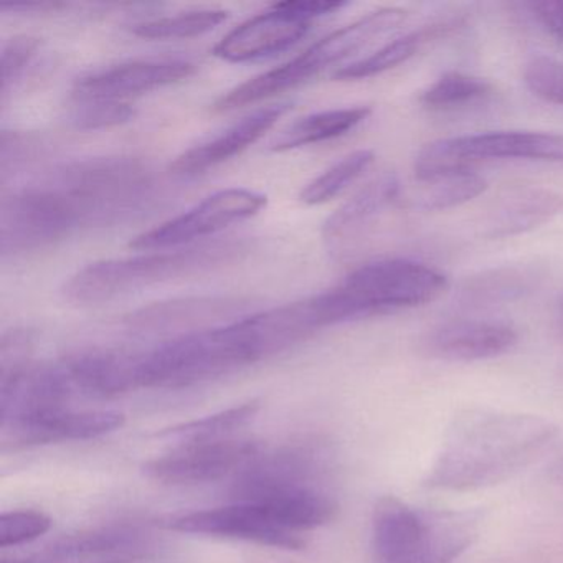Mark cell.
Here are the masks:
<instances>
[{"label": "cell", "mask_w": 563, "mask_h": 563, "mask_svg": "<svg viewBox=\"0 0 563 563\" xmlns=\"http://www.w3.org/2000/svg\"><path fill=\"white\" fill-rule=\"evenodd\" d=\"M308 301L186 332L137 355L140 388H186L279 354L314 334Z\"/></svg>", "instance_id": "1"}, {"label": "cell", "mask_w": 563, "mask_h": 563, "mask_svg": "<svg viewBox=\"0 0 563 563\" xmlns=\"http://www.w3.org/2000/svg\"><path fill=\"white\" fill-rule=\"evenodd\" d=\"M559 427L537 415L464 410L448 427L424 486L476 490L497 486L545 454Z\"/></svg>", "instance_id": "2"}, {"label": "cell", "mask_w": 563, "mask_h": 563, "mask_svg": "<svg viewBox=\"0 0 563 563\" xmlns=\"http://www.w3.org/2000/svg\"><path fill=\"white\" fill-rule=\"evenodd\" d=\"M38 186L68 236L144 216L161 194L156 174L136 157L78 161L55 170Z\"/></svg>", "instance_id": "3"}, {"label": "cell", "mask_w": 563, "mask_h": 563, "mask_svg": "<svg viewBox=\"0 0 563 563\" xmlns=\"http://www.w3.org/2000/svg\"><path fill=\"white\" fill-rule=\"evenodd\" d=\"M253 252L255 240L232 236L183 249L154 250L130 258L103 260L75 273L65 283L64 295L75 305H101L151 286L229 268Z\"/></svg>", "instance_id": "4"}, {"label": "cell", "mask_w": 563, "mask_h": 563, "mask_svg": "<svg viewBox=\"0 0 563 563\" xmlns=\"http://www.w3.org/2000/svg\"><path fill=\"white\" fill-rule=\"evenodd\" d=\"M450 288L446 275L427 263L388 258L354 269L334 288L311 296L319 329L430 305Z\"/></svg>", "instance_id": "5"}, {"label": "cell", "mask_w": 563, "mask_h": 563, "mask_svg": "<svg viewBox=\"0 0 563 563\" xmlns=\"http://www.w3.org/2000/svg\"><path fill=\"white\" fill-rule=\"evenodd\" d=\"M473 510L420 509L382 497L372 516L375 563H453L479 533Z\"/></svg>", "instance_id": "6"}, {"label": "cell", "mask_w": 563, "mask_h": 563, "mask_svg": "<svg viewBox=\"0 0 563 563\" xmlns=\"http://www.w3.org/2000/svg\"><path fill=\"white\" fill-rule=\"evenodd\" d=\"M500 159L563 163V134L494 131L438 140L421 147L413 170L417 179H433Z\"/></svg>", "instance_id": "7"}, {"label": "cell", "mask_w": 563, "mask_h": 563, "mask_svg": "<svg viewBox=\"0 0 563 563\" xmlns=\"http://www.w3.org/2000/svg\"><path fill=\"white\" fill-rule=\"evenodd\" d=\"M266 203L268 199L265 194L256 190L239 187L219 190L187 212L161 223L156 229L141 233L131 240L130 246L140 252L190 246L196 240L216 235L233 223L258 216Z\"/></svg>", "instance_id": "8"}, {"label": "cell", "mask_w": 563, "mask_h": 563, "mask_svg": "<svg viewBox=\"0 0 563 563\" xmlns=\"http://www.w3.org/2000/svg\"><path fill=\"white\" fill-rule=\"evenodd\" d=\"M407 21V12L400 8H384L364 15L358 21L325 35L301 55L269 71L273 87L278 93L292 90L311 80L325 68L334 67L354 57L378 38L397 31Z\"/></svg>", "instance_id": "9"}, {"label": "cell", "mask_w": 563, "mask_h": 563, "mask_svg": "<svg viewBox=\"0 0 563 563\" xmlns=\"http://www.w3.org/2000/svg\"><path fill=\"white\" fill-rule=\"evenodd\" d=\"M260 444L243 438L177 444L169 453L161 454L144 464L150 479L169 486H194L236 476L255 460Z\"/></svg>", "instance_id": "10"}, {"label": "cell", "mask_w": 563, "mask_h": 563, "mask_svg": "<svg viewBox=\"0 0 563 563\" xmlns=\"http://www.w3.org/2000/svg\"><path fill=\"white\" fill-rule=\"evenodd\" d=\"M176 532L220 539L243 540L273 549L301 550L306 539L286 529L268 507L252 503H232L216 509L196 510L174 517L167 523Z\"/></svg>", "instance_id": "11"}, {"label": "cell", "mask_w": 563, "mask_h": 563, "mask_svg": "<svg viewBox=\"0 0 563 563\" xmlns=\"http://www.w3.org/2000/svg\"><path fill=\"white\" fill-rule=\"evenodd\" d=\"M196 70L192 62L183 58L123 62L78 78L71 97L131 103L134 98L187 80Z\"/></svg>", "instance_id": "12"}, {"label": "cell", "mask_w": 563, "mask_h": 563, "mask_svg": "<svg viewBox=\"0 0 563 563\" xmlns=\"http://www.w3.org/2000/svg\"><path fill=\"white\" fill-rule=\"evenodd\" d=\"M312 21L299 14L291 0L272 5L230 31L212 54L229 64H246L288 51L306 37Z\"/></svg>", "instance_id": "13"}, {"label": "cell", "mask_w": 563, "mask_h": 563, "mask_svg": "<svg viewBox=\"0 0 563 563\" xmlns=\"http://www.w3.org/2000/svg\"><path fill=\"white\" fill-rule=\"evenodd\" d=\"M519 334L507 322L457 318L441 322L420 339V352L434 361L477 362L512 351Z\"/></svg>", "instance_id": "14"}, {"label": "cell", "mask_w": 563, "mask_h": 563, "mask_svg": "<svg viewBox=\"0 0 563 563\" xmlns=\"http://www.w3.org/2000/svg\"><path fill=\"white\" fill-rule=\"evenodd\" d=\"M153 550V537L143 529L110 526L62 537L22 563H137Z\"/></svg>", "instance_id": "15"}, {"label": "cell", "mask_w": 563, "mask_h": 563, "mask_svg": "<svg viewBox=\"0 0 563 563\" xmlns=\"http://www.w3.org/2000/svg\"><path fill=\"white\" fill-rule=\"evenodd\" d=\"M123 424L124 415L120 411L62 408L2 423V444L19 450L60 441L95 440L120 430Z\"/></svg>", "instance_id": "16"}, {"label": "cell", "mask_w": 563, "mask_h": 563, "mask_svg": "<svg viewBox=\"0 0 563 563\" xmlns=\"http://www.w3.org/2000/svg\"><path fill=\"white\" fill-rule=\"evenodd\" d=\"M252 301L240 296H187L154 302L131 312L128 325L144 332L203 331L236 321Z\"/></svg>", "instance_id": "17"}, {"label": "cell", "mask_w": 563, "mask_h": 563, "mask_svg": "<svg viewBox=\"0 0 563 563\" xmlns=\"http://www.w3.org/2000/svg\"><path fill=\"white\" fill-rule=\"evenodd\" d=\"M400 189L401 180L395 174H382L339 207L322 227V240L329 253L347 255L385 210L397 207Z\"/></svg>", "instance_id": "18"}, {"label": "cell", "mask_w": 563, "mask_h": 563, "mask_svg": "<svg viewBox=\"0 0 563 563\" xmlns=\"http://www.w3.org/2000/svg\"><path fill=\"white\" fill-rule=\"evenodd\" d=\"M288 111V103L260 108L255 113L249 114L217 136L184 151L170 164V170L179 176H197L213 167L222 166L227 161L240 156L256 141L262 140Z\"/></svg>", "instance_id": "19"}, {"label": "cell", "mask_w": 563, "mask_h": 563, "mask_svg": "<svg viewBox=\"0 0 563 563\" xmlns=\"http://www.w3.org/2000/svg\"><path fill=\"white\" fill-rule=\"evenodd\" d=\"M563 197L545 187H517L509 190L484 217L481 233L487 239L522 235L559 216Z\"/></svg>", "instance_id": "20"}, {"label": "cell", "mask_w": 563, "mask_h": 563, "mask_svg": "<svg viewBox=\"0 0 563 563\" xmlns=\"http://www.w3.org/2000/svg\"><path fill=\"white\" fill-rule=\"evenodd\" d=\"M537 273L520 266L486 269L464 279L454 296V306L463 311H484L509 305L536 288Z\"/></svg>", "instance_id": "21"}, {"label": "cell", "mask_w": 563, "mask_h": 563, "mask_svg": "<svg viewBox=\"0 0 563 563\" xmlns=\"http://www.w3.org/2000/svg\"><path fill=\"white\" fill-rule=\"evenodd\" d=\"M486 189V179L474 170L446 174L433 179H417V184L410 187L401 184L397 207L413 212H441L476 199Z\"/></svg>", "instance_id": "22"}, {"label": "cell", "mask_w": 563, "mask_h": 563, "mask_svg": "<svg viewBox=\"0 0 563 563\" xmlns=\"http://www.w3.org/2000/svg\"><path fill=\"white\" fill-rule=\"evenodd\" d=\"M372 114V108L367 104L361 107L335 108V110L319 111L299 118L295 123L282 131L269 144V150L275 153L301 150L312 144L325 143L338 140L361 126Z\"/></svg>", "instance_id": "23"}, {"label": "cell", "mask_w": 563, "mask_h": 563, "mask_svg": "<svg viewBox=\"0 0 563 563\" xmlns=\"http://www.w3.org/2000/svg\"><path fill=\"white\" fill-rule=\"evenodd\" d=\"M451 27L453 25L443 22V24H431L428 27L418 29V31L405 34L404 37H398L397 41L384 45L368 57L342 65L332 77H334V80L355 81L377 77V75L385 74V71L394 70V68L407 64L428 42L446 34Z\"/></svg>", "instance_id": "24"}, {"label": "cell", "mask_w": 563, "mask_h": 563, "mask_svg": "<svg viewBox=\"0 0 563 563\" xmlns=\"http://www.w3.org/2000/svg\"><path fill=\"white\" fill-rule=\"evenodd\" d=\"M258 411V400L246 401V404L227 408V410L219 411V413L167 428V430L157 433V437L176 440L179 444L225 440V438H232V434L239 431L240 428L249 424Z\"/></svg>", "instance_id": "25"}, {"label": "cell", "mask_w": 563, "mask_h": 563, "mask_svg": "<svg viewBox=\"0 0 563 563\" xmlns=\"http://www.w3.org/2000/svg\"><path fill=\"white\" fill-rule=\"evenodd\" d=\"M229 11L225 9L207 8L180 12L177 15L153 19L134 25L133 34L146 41H179L194 38L216 31L227 22Z\"/></svg>", "instance_id": "26"}, {"label": "cell", "mask_w": 563, "mask_h": 563, "mask_svg": "<svg viewBox=\"0 0 563 563\" xmlns=\"http://www.w3.org/2000/svg\"><path fill=\"white\" fill-rule=\"evenodd\" d=\"M494 88L484 78L461 71H448L434 80L430 87L421 91L418 101L421 107L431 111L456 110L486 100L493 95Z\"/></svg>", "instance_id": "27"}, {"label": "cell", "mask_w": 563, "mask_h": 563, "mask_svg": "<svg viewBox=\"0 0 563 563\" xmlns=\"http://www.w3.org/2000/svg\"><path fill=\"white\" fill-rule=\"evenodd\" d=\"M374 151L358 150L332 164L324 173L309 180L302 187L299 199L306 206H321L344 192L351 184H354L374 163Z\"/></svg>", "instance_id": "28"}, {"label": "cell", "mask_w": 563, "mask_h": 563, "mask_svg": "<svg viewBox=\"0 0 563 563\" xmlns=\"http://www.w3.org/2000/svg\"><path fill=\"white\" fill-rule=\"evenodd\" d=\"M68 118L77 130H108L133 120L134 108L131 103L71 97Z\"/></svg>", "instance_id": "29"}, {"label": "cell", "mask_w": 563, "mask_h": 563, "mask_svg": "<svg viewBox=\"0 0 563 563\" xmlns=\"http://www.w3.org/2000/svg\"><path fill=\"white\" fill-rule=\"evenodd\" d=\"M45 151L42 136L27 131H2L0 140V176L2 183L37 163Z\"/></svg>", "instance_id": "30"}, {"label": "cell", "mask_w": 563, "mask_h": 563, "mask_svg": "<svg viewBox=\"0 0 563 563\" xmlns=\"http://www.w3.org/2000/svg\"><path fill=\"white\" fill-rule=\"evenodd\" d=\"M41 38L32 35H15L5 42L0 57L2 67V101H8L9 93L18 87L27 68L41 52Z\"/></svg>", "instance_id": "31"}, {"label": "cell", "mask_w": 563, "mask_h": 563, "mask_svg": "<svg viewBox=\"0 0 563 563\" xmlns=\"http://www.w3.org/2000/svg\"><path fill=\"white\" fill-rule=\"evenodd\" d=\"M52 519L38 510H12L0 516V547L22 545L51 530Z\"/></svg>", "instance_id": "32"}, {"label": "cell", "mask_w": 563, "mask_h": 563, "mask_svg": "<svg viewBox=\"0 0 563 563\" xmlns=\"http://www.w3.org/2000/svg\"><path fill=\"white\" fill-rule=\"evenodd\" d=\"M523 81L536 97L563 107V64L560 62L537 55L526 65Z\"/></svg>", "instance_id": "33"}, {"label": "cell", "mask_w": 563, "mask_h": 563, "mask_svg": "<svg viewBox=\"0 0 563 563\" xmlns=\"http://www.w3.org/2000/svg\"><path fill=\"white\" fill-rule=\"evenodd\" d=\"M523 8L542 31L563 44V0L527 2Z\"/></svg>", "instance_id": "34"}, {"label": "cell", "mask_w": 563, "mask_h": 563, "mask_svg": "<svg viewBox=\"0 0 563 563\" xmlns=\"http://www.w3.org/2000/svg\"><path fill=\"white\" fill-rule=\"evenodd\" d=\"M556 324H559L560 332L563 334V296L560 298L559 306H556Z\"/></svg>", "instance_id": "35"}]
</instances>
